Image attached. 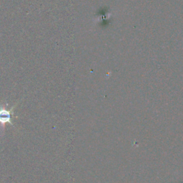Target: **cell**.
Here are the masks:
<instances>
[{"mask_svg":"<svg viewBox=\"0 0 183 183\" xmlns=\"http://www.w3.org/2000/svg\"><path fill=\"white\" fill-rule=\"evenodd\" d=\"M17 105H18V103L16 104V105L10 109L9 110H7L4 107H0V126H1L2 128H4L5 124L7 123H9L12 126H14L12 122V118L14 115L13 110L16 107Z\"/></svg>","mask_w":183,"mask_h":183,"instance_id":"1","label":"cell"}]
</instances>
